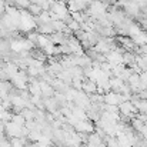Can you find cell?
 I'll use <instances>...</instances> for the list:
<instances>
[{
	"mask_svg": "<svg viewBox=\"0 0 147 147\" xmlns=\"http://www.w3.org/2000/svg\"><path fill=\"white\" fill-rule=\"evenodd\" d=\"M143 10H144V11H146V13H147V6H146V7H144V9H143Z\"/></svg>",
	"mask_w": 147,
	"mask_h": 147,
	"instance_id": "3",
	"label": "cell"
},
{
	"mask_svg": "<svg viewBox=\"0 0 147 147\" xmlns=\"http://www.w3.org/2000/svg\"><path fill=\"white\" fill-rule=\"evenodd\" d=\"M10 146L11 147H23V142H22L19 137H14V139L10 142Z\"/></svg>",
	"mask_w": 147,
	"mask_h": 147,
	"instance_id": "1",
	"label": "cell"
},
{
	"mask_svg": "<svg viewBox=\"0 0 147 147\" xmlns=\"http://www.w3.org/2000/svg\"><path fill=\"white\" fill-rule=\"evenodd\" d=\"M101 1H104V3H107V1H110V0H101Z\"/></svg>",
	"mask_w": 147,
	"mask_h": 147,
	"instance_id": "2",
	"label": "cell"
}]
</instances>
